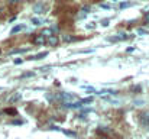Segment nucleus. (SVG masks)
Returning a JSON list of instances; mask_svg holds the SVG:
<instances>
[{
  "label": "nucleus",
  "instance_id": "1",
  "mask_svg": "<svg viewBox=\"0 0 149 139\" xmlns=\"http://www.w3.org/2000/svg\"><path fill=\"white\" fill-rule=\"evenodd\" d=\"M55 100H61V101L67 103V100H74V96L70 93H61V94L55 96Z\"/></svg>",
  "mask_w": 149,
  "mask_h": 139
},
{
  "label": "nucleus",
  "instance_id": "2",
  "mask_svg": "<svg viewBox=\"0 0 149 139\" xmlns=\"http://www.w3.org/2000/svg\"><path fill=\"white\" fill-rule=\"evenodd\" d=\"M139 120H141V123H142V126H143V128L149 129V113L148 112L142 113V115L139 116Z\"/></svg>",
  "mask_w": 149,
  "mask_h": 139
},
{
  "label": "nucleus",
  "instance_id": "3",
  "mask_svg": "<svg viewBox=\"0 0 149 139\" xmlns=\"http://www.w3.org/2000/svg\"><path fill=\"white\" fill-rule=\"evenodd\" d=\"M125 39H127V35L126 34H117L116 36H110L109 38L110 42H119V41H125Z\"/></svg>",
  "mask_w": 149,
  "mask_h": 139
},
{
  "label": "nucleus",
  "instance_id": "4",
  "mask_svg": "<svg viewBox=\"0 0 149 139\" xmlns=\"http://www.w3.org/2000/svg\"><path fill=\"white\" fill-rule=\"evenodd\" d=\"M32 42H33L35 45H44V44L47 42V39H45V38H44V36L39 34V35H35V36L32 38Z\"/></svg>",
  "mask_w": 149,
  "mask_h": 139
},
{
  "label": "nucleus",
  "instance_id": "5",
  "mask_svg": "<svg viewBox=\"0 0 149 139\" xmlns=\"http://www.w3.org/2000/svg\"><path fill=\"white\" fill-rule=\"evenodd\" d=\"M45 10H47V6H45L44 3H38V4L33 7V12H35V13H38V15H44V13H45Z\"/></svg>",
  "mask_w": 149,
  "mask_h": 139
},
{
  "label": "nucleus",
  "instance_id": "6",
  "mask_svg": "<svg viewBox=\"0 0 149 139\" xmlns=\"http://www.w3.org/2000/svg\"><path fill=\"white\" fill-rule=\"evenodd\" d=\"M47 42H48L51 46H56L59 41H58V36H56V35H52L51 38H48V39H47Z\"/></svg>",
  "mask_w": 149,
  "mask_h": 139
},
{
  "label": "nucleus",
  "instance_id": "7",
  "mask_svg": "<svg viewBox=\"0 0 149 139\" xmlns=\"http://www.w3.org/2000/svg\"><path fill=\"white\" fill-rule=\"evenodd\" d=\"M41 35H42L45 39H48V38H51V36H52V35H55V34H54V31L49 28V29H44V31L41 32Z\"/></svg>",
  "mask_w": 149,
  "mask_h": 139
},
{
  "label": "nucleus",
  "instance_id": "8",
  "mask_svg": "<svg viewBox=\"0 0 149 139\" xmlns=\"http://www.w3.org/2000/svg\"><path fill=\"white\" fill-rule=\"evenodd\" d=\"M62 41L64 42H74V41H77V38L71 36V35H62Z\"/></svg>",
  "mask_w": 149,
  "mask_h": 139
},
{
  "label": "nucleus",
  "instance_id": "9",
  "mask_svg": "<svg viewBox=\"0 0 149 139\" xmlns=\"http://www.w3.org/2000/svg\"><path fill=\"white\" fill-rule=\"evenodd\" d=\"M48 55V52H41V54H38V55H35V57H31L29 59H35V61H38V59H42V58H45Z\"/></svg>",
  "mask_w": 149,
  "mask_h": 139
},
{
  "label": "nucleus",
  "instance_id": "10",
  "mask_svg": "<svg viewBox=\"0 0 149 139\" xmlns=\"http://www.w3.org/2000/svg\"><path fill=\"white\" fill-rule=\"evenodd\" d=\"M23 28H25L23 25H17V26H15V28L12 29V34H17V32H20Z\"/></svg>",
  "mask_w": 149,
  "mask_h": 139
},
{
  "label": "nucleus",
  "instance_id": "11",
  "mask_svg": "<svg viewBox=\"0 0 149 139\" xmlns=\"http://www.w3.org/2000/svg\"><path fill=\"white\" fill-rule=\"evenodd\" d=\"M90 10H91V7H90V6H83V7H81V12H83V15H81V17H83V16H84L86 13H88Z\"/></svg>",
  "mask_w": 149,
  "mask_h": 139
},
{
  "label": "nucleus",
  "instance_id": "12",
  "mask_svg": "<svg viewBox=\"0 0 149 139\" xmlns=\"http://www.w3.org/2000/svg\"><path fill=\"white\" fill-rule=\"evenodd\" d=\"M132 6V3H129V1H123V3H120V9H126V7H130Z\"/></svg>",
  "mask_w": 149,
  "mask_h": 139
},
{
  "label": "nucleus",
  "instance_id": "13",
  "mask_svg": "<svg viewBox=\"0 0 149 139\" xmlns=\"http://www.w3.org/2000/svg\"><path fill=\"white\" fill-rule=\"evenodd\" d=\"M20 97H22V96H20V93H17V94H15V96H13V97L10 98V101H12V103H15V101H17V100H19Z\"/></svg>",
  "mask_w": 149,
  "mask_h": 139
},
{
  "label": "nucleus",
  "instance_id": "14",
  "mask_svg": "<svg viewBox=\"0 0 149 139\" xmlns=\"http://www.w3.org/2000/svg\"><path fill=\"white\" fill-rule=\"evenodd\" d=\"M91 100H93L91 97H87V98H83V100H80V104L83 106L84 103H91Z\"/></svg>",
  "mask_w": 149,
  "mask_h": 139
},
{
  "label": "nucleus",
  "instance_id": "15",
  "mask_svg": "<svg viewBox=\"0 0 149 139\" xmlns=\"http://www.w3.org/2000/svg\"><path fill=\"white\" fill-rule=\"evenodd\" d=\"M32 23H33V25H36V26H39V25H41L42 22H41V20L38 19V17H32Z\"/></svg>",
  "mask_w": 149,
  "mask_h": 139
},
{
  "label": "nucleus",
  "instance_id": "16",
  "mask_svg": "<svg viewBox=\"0 0 149 139\" xmlns=\"http://www.w3.org/2000/svg\"><path fill=\"white\" fill-rule=\"evenodd\" d=\"M28 49H13L10 54H22V52H26Z\"/></svg>",
  "mask_w": 149,
  "mask_h": 139
},
{
  "label": "nucleus",
  "instance_id": "17",
  "mask_svg": "<svg viewBox=\"0 0 149 139\" xmlns=\"http://www.w3.org/2000/svg\"><path fill=\"white\" fill-rule=\"evenodd\" d=\"M6 113H10V115H16V110H15V109H7V110H6Z\"/></svg>",
  "mask_w": 149,
  "mask_h": 139
},
{
  "label": "nucleus",
  "instance_id": "18",
  "mask_svg": "<svg viewBox=\"0 0 149 139\" xmlns=\"http://www.w3.org/2000/svg\"><path fill=\"white\" fill-rule=\"evenodd\" d=\"M101 25H103V26H109V20H103Z\"/></svg>",
  "mask_w": 149,
  "mask_h": 139
},
{
  "label": "nucleus",
  "instance_id": "19",
  "mask_svg": "<svg viewBox=\"0 0 149 139\" xmlns=\"http://www.w3.org/2000/svg\"><path fill=\"white\" fill-rule=\"evenodd\" d=\"M31 75H33V74H32V73H25L22 77H31Z\"/></svg>",
  "mask_w": 149,
  "mask_h": 139
},
{
  "label": "nucleus",
  "instance_id": "20",
  "mask_svg": "<svg viewBox=\"0 0 149 139\" xmlns=\"http://www.w3.org/2000/svg\"><path fill=\"white\" fill-rule=\"evenodd\" d=\"M145 22H148V23H149V12L145 15Z\"/></svg>",
  "mask_w": 149,
  "mask_h": 139
},
{
  "label": "nucleus",
  "instance_id": "21",
  "mask_svg": "<svg viewBox=\"0 0 149 139\" xmlns=\"http://www.w3.org/2000/svg\"><path fill=\"white\" fill-rule=\"evenodd\" d=\"M94 26H96L94 23H91V25H87V28H88V29H94Z\"/></svg>",
  "mask_w": 149,
  "mask_h": 139
},
{
  "label": "nucleus",
  "instance_id": "22",
  "mask_svg": "<svg viewBox=\"0 0 149 139\" xmlns=\"http://www.w3.org/2000/svg\"><path fill=\"white\" fill-rule=\"evenodd\" d=\"M101 139H106V138H101Z\"/></svg>",
  "mask_w": 149,
  "mask_h": 139
},
{
  "label": "nucleus",
  "instance_id": "23",
  "mask_svg": "<svg viewBox=\"0 0 149 139\" xmlns=\"http://www.w3.org/2000/svg\"><path fill=\"white\" fill-rule=\"evenodd\" d=\"M0 52H1V51H0Z\"/></svg>",
  "mask_w": 149,
  "mask_h": 139
}]
</instances>
